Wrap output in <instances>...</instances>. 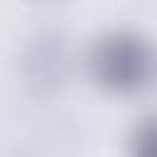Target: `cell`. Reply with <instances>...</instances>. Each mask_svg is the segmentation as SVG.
<instances>
[{"mask_svg": "<svg viewBox=\"0 0 157 157\" xmlns=\"http://www.w3.org/2000/svg\"><path fill=\"white\" fill-rule=\"evenodd\" d=\"M91 81L113 96H140L157 83V42L137 29H108L86 54Z\"/></svg>", "mask_w": 157, "mask_h": 157, "instance_id": "6da1fadb", "label": "cell"}, {"mask_svg": "<svg viewBox=\"0 0 157 157\" xmlns=\"http://www.w3.org/2000/svg\"><path fill=\"white\" fill-rule=\"evenodd\" d=\"M76 52L71 37L54 25L32 29L17 54V74L34 98H54L64 93L74 76Z\"/></svg>", "mask_w": 157, "mask_h": 157, "instance_id": "7a4b0ae2", "label": "cell"}, {"mask_svg": "<svg viewBox=\"0 0 157 157\" xmlns=\"http://www.w3.org/2000/svg\"><path fill=\"white\" fill-rule=\"evenodd\" d=\"M128 157H157V113L142 115L130 128Z\"/></svg>", "mask_w": 157, "mask_h": 157, "instance_id": "3957f363", "label": "cell"}, {"mask_svg": "<svg viewBox=\"0 0 157 157\" xmlns=\"http://www.w3.org/2000/svg\"><path fill=\"white\" fill-rule=\"evenodd\" d=\"M7 157H37L34 152H29V150H15L12 155H7Z\"/></svg>", "mask_w": 157, "mask_h": 157, "instance_id": "277c9868", "label": "cell"}]
</instances>
